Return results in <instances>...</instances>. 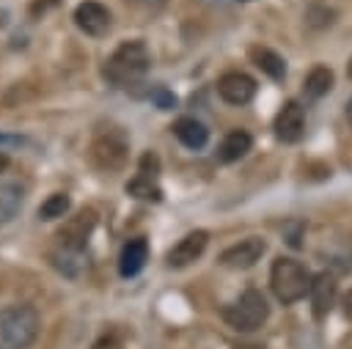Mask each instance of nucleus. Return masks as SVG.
Segmentation results:
<instances>
[{
  "label": "nucleus",
  "instance_id": "nucleus-1",
  "mask_svg": "<svg viewBox=\"0 0 352 349\" xmlns=\"http://www.w3.org/2000/svg\"><path fill=\"white\" fill-rule=\"evenodd\" d=\"M151 66V52L148 47L140 41V38H132V41H124L116 47V52L104 60V80L116 88H129L135 82H140L146 77Z\"/></svg>",
  "mask_w": 352,
  "mask_h": 349
},
{
  "label": "nucleus",
  "instance_id": "nucleus-2",
  "mask_svg": "<svg viewBox=\"0 0 352 349\" xmlns=\"http://www.w3.org/2000/svg\"><path fill=\"white\" fill-rule=\"evenodd\" d=\"M311 275L308 269L289 258V256H278L272 261V269H270V286H272V294L283 302V305H292L297 300H302L308 291H311Z\"/></svg>",
  "mask_w": 352,
  "mask_h": 349
},
{
  "label": "nucleus",
  "instance_id": "nucleus-3",
  "mask_svg": "<svg viewBox=\"0 0 352 349\" xmlns=\"http://www.w3.org/2000/svg\"><path fill=\"white\" fill-rule=\"evenodd\" d=\"M38 335V313L33 305H8L0 311V341L6 349H28Z\"/></svg>",
  "mask_w": 352,
  "mask_h": 349
},
{
  "label": "nucleus",
  "instance_id": "nucleus-4",
  "mask_svg": "<svg viewBox=\"0 0 352 349\" xmlns=\"http://www.w3.org/2000/svg\"><path fill=\"white\" fill-rule=\"evenodd\" d=\"M270 316V305H267V297L258 291V289H245L226 311H223V319L231 330L236 333H253L258 330Z\"/></svg>",
  "mask_w": 352,
  "mask_h": 349
},
{
  "label": "nucleus",
  "instance_id": "nucleus-5",
  "mask_svg": "<svg viewBox=\"0 0 352 349\" xmlns=\"http://www.w3.org/2000/svg\"><path fill=\"white\" fill-rule=\"evenodd\" d=\"M126 157H129V143H126V135L121 129H104L88 146V159L102 173L121 170L126 165Z\"/></svg>",
  "mask_w": 352,
  "mask_h": 349
},
{
  "label": "nucleus",
  "instance_id": "nucleus-6",
  "mask_svg": "<svg viewBox=\"0 0 352 349\" xmlns=\"http://www.w3.org/2000/svg\"><path fill=\"white\" fill-rule=\"evenodd\" d=\"M157 179H160V159H157V154L146 151L138 162L135 179L126 181V192L140 201H162V190H160Z\"/></svg>",
  "mask_w": 352,
  "mask_h": 349
},
{
  "label": "nucleus",
  "instance_id": "nucleus-7",
  "mask_svg": "<svg viewBox=\"0 0 352 349\" xmlns=\"http://www.w3.org/2000/svg\"><path fill=\"white\" fill-rule=\"evenodd\" d=\"M94 225H96V212L94 209H80L77 214H72L58 228V234H55L58 247L60 250H77V253H82L85 250V242H88V236L94 231Z\"/></svg>",
  "mask_w": 352,
  "mask_h": 349
},
{
  "label": "nucleus",
  "instance_id": "nucleus-8",
  "mask_svg": "<svg viewBox=\"0 0 352 349\" xmlns=\"http://www.w3.org/2000/svg\"><path fill=\"white\" fill-rule=\"evenodd\" d=\"M305 135V110L300 102H286L275 115V137L280 143H300Z\"/></svg>",
  "mask_w": 352,
  "mask_h": 349
},
{
  "label": "nucleus",
  "instance_id": "nucleus-9",
  "mask_svg": "<svg viewBox=\"0 0 352 349\" xmlns=\"http://www.w3.org/2000/svg\"><path fill=\"white\" fill-rule=\"evenodd\" d=\"M74 25H77L85 36L99 38V36H104V33L110 30L113 16H110V11H107L102 3L85 0V3H80V5L74 8Z\"/></svg>",
  "mask_w": 352,
  "mask_h": 349
},
{
  "label": "nucleus",
  "instance_id": "nucleus-10",
  "mask_svg": "<svg viewBox=\"0 0 352 349\" xmlns=\"http://www.w3.org/2000/svg\"><path fill=\"white\" fill-rule=\"evenodd\" d=\"M206 242H209V234L206 231H190L187 236H182L170 250H168V256H165V264L170 267V269H182V267H187V264H192L195 258H201V253L206 250Z\"/></svg>",
  "mask_w": 352,
  "mask_h": 349
},
{
  "label": "nucleus",
  "instance_id": "nucleus-11",
  "mask_svg": "<svg viewBox=\"0 0 352 349\" xmlns=\"http://www.w3.org/2000/svg\"><path fill=\"white\" fill-rule=\"evenodd\" d=\"M217 93L228 104H248L256 96V80L245 71H226L217 80Z\"/></svg>",
  "mask_w": 352,
  "mask_h": 349
},
{
  "label": "nucleus",
  "instance_id": "nucleus-12",
  "mask_svg": "<svg viewBox=\"0 0 352 349\" xmlns=\"http://www.w3.org/2000/svg\"><path fill=\"white\" fill-rule=\"evenodd\" d=\"M264 250H267V242H264V239L248 236V239H242V242L226 247V250L220 253V264H223V267H231V269H248V267H253V264L264 256Z\"/></svg>",
  "mask_w": 352,
  "mask_h": 349
},
{
  "label": "nucleus",
  "instance_id": "nucleus-13",
  "mask_svg": "<svg viewBox=\"0 0 352 349\" xmlns=\"http://www.w3.org/2000/svg\"><path fill=\"white\" fill-rule=\"evenodd\" d=\"M311 311H314V319H324L333 305H336V294H338V283L330 272H319L314 280H311Z\"/></svg>",
  "mask_w": 352,
  "mask_h": 349
},
{
  "label": "nucleus",
  "instance_id": "nucleus-14",
  "mask_svg": "<svg viewBox=\"0 0 352 349\" xmlns=\"http://www.w3.org/2000/svg\"><path fill=\"white\" fill-rule=\"evenodd\" d=\"M146 261H148V242L143 236L129 239L121 247V256H118V272H121V278H135L143 269Z\"/></svg>",
  "mask_w": 352,
  "mask_h": 349
},
{
  "label": "nucleus",
  "instance_id": "nucleus-15",
  "mask_svg": "<svg viewBox=\"0 0 352 349\" xmlns=\"http://www.w3.org/2000/svg\"><path fill=\"white\" fill-rule=\"evenodd\" d=\"M173 135L179 137L182 146H187V148H192V151L204 148L206 140H209V129H206L198 118H190V115H184V118H179V121L173 124Z\"/></svg>",
  "mask_w": 352,
  "mask_h": 349
},
{
  "label": "nucleus",
  "instance_id": "nucleus-16",
  "mask_svg": "<svg viewBox=\"0 0 352 349\" xmlns=\"http://www.w3.org/2000/svg\"><path fill=\"white\" fill-rule=\"evenodd\" d=\"M250 146H253L250 132H245V129H231V132L223 137L220 148H217V159H220V162H236V159H242V157L250 151Z\"/></svg>",
  "mask_w": 352,
  "mask_h": 349
},
{
  "label": "nucleus",
  "instance_id": "nucleus-17",
  "mask_svg": "<svg viewBox=\"0 0 352 349\" xmlns=\"http://www.w3.org/2000/svg\"><path fill=\"white\" fill-rule=\"evenodd\" d=\"M250 60L270 77V80H283L286 77V60L270 49V47H250Z\"/></svg>",
  "mask_w": 352,
  "mask_h": 349
},
{
  "label": "nucleus",
  "instance_id": "nucleus-18",
  "mask_svg": "<svg viewBox=\"0 0 352 349\" xmlns=\"http://www.w3.org/2000/svg\"><path fill=\"white\" fill-rule=\"evenodd\" d=\"M22 201H25V187L11 181V184H3L0 187V223H8L16 217V212L22 209Z\"/></svg>",
  "mask_w": 352,
  "mask_h": 349
},
{
  "label": "nucleus",
  "instance_id": "nucleus-19",
  "mask_svg": "<svg viewBox=\"0 0 352 349\" xmlns=\"http://www.w3.org/2000/svg\"><path fill=\"white\" fill-rule=\"evenodd\" d=\"M302 88H305V96H311V99L324 96V93L333 88V69H327V66H314V69L305 74Z\"/></svg>",
  "mask_w": 352,
  "mask_h": 349
},
{
  "label": "nucleus",
  "instance_id": "nucleus-20",
  "mask_svg": "<svg viewBox=\"0 0 352 349\" xmlns=\"http://www.w3.org/2000/svg\"><path fill=\"white\" fill-rule=\"evenodd\" d=\"M165 3H168V0H124L126 11H129L138 22H148V19H154V16L165 8Z\"/></svg>",
  "mask_w": 352,
  "mask_h": 349
},
{
  "label": "nucleus",
  "instance_id": "nucleus-21",
  "mask_svg": "<svg viewBox=\"0 0 352 349\" xmlns=\"http://www.w3.org/2000/svg\"><path fill=\"white\" fill-rule=\"evenodd\" d=\"M69 209H72L69 195H66V192H55V195H50V198L38 206V217H41V220H58V217H63Z\"/></svg>",
  "mask_w": 352,
  "mask_h": 349
},
{
  "label": "nucleus",
  "instance_id": "nucleus-22",
  "mask_svg": "<svg viewBox=\"0 0 352 349\" xmlns=\"http://www.w3.org/2000/svg\"><path fill=\"white\" fill-rule=\"evenodd\" d=\"M151 99H154V104H157L160 110L176 107V96H173L170 91H165V88H154V91H151Z\"/></svg>",
  "mask_w": 352,
  "mask_h": 349
},
{
  "label": "nucleus",
  "instance_id": "nucleus-23",
  "mask_svg": "<svg viewBox=\"0 0 352 349\" xmlns=\"http://www.w3.org/2000/svg\"><path fill=\"white\" fill-rule=\"evenodd\" d=\"M344 316L352 322V291H346V294H344Z\"/></svg>",
  "mask_w": 352,
  "mask_h": 349
},
{
  "label": "nucleus",
  "instance_id": "nucleus-24",
  "mask_svg": "<svg viewBox=\"0 0 352 349\" xmlns=\"http://www.w3.org/2000/svg\"><path fill=\"white\" fill-rule=\"evenodd\" d=\"M6 168H8V157H6V154H3V151H0V173H3V170H6Z\"/></svg>",
  "mask_w": 352,
  "mask_h": 349
},
{
  "label": "nucleus",
  "instance_id": "nucleus-25",
  "mask_svg": "<svg viewBox=\"0 0 352 349\" xmlns=\"http://www.w3.org/2000/svg\"><path fill=\"white\" fill-rule=\"evenodd\" d=\"M346 118H349V124H352V99L346 102Z\"/></svg>",
  "mask_w": 352,
  "mask_h": 349
},
{
  "label": "nucleus",
  "instance_id": "nucleus-26",
  "mask_svg": "<svg viewBox=\"0 0 352 349\" xmlns=\"http://www.w3.org/2000/svg\"><path fill=\"white\" fill-rule=\"evenodd\" d=\"M346 77H349V80H352V60H349V63H346Z\"/></svg>",
  "mask_w": 352,
  "mask_h": 349
}]
</instances>
